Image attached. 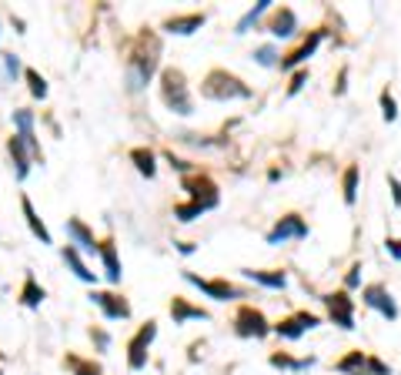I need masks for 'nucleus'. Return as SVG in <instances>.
<instances>
[{
	"instance_id": "obj_1",
	"label": "nucleus",
	"mask_w": 401,
	"mask_h": 375,
	"mask_svg": "<svg viewBox=\"0 0 401 375\" xmlns=\"http://www.w3.org/2000/svg\"><path fill=\"white\" fill-rule=\"evenodd\" d=\"M157 61H161V41L154 37L151 31H144L134 47L127 51V91H144L147 88V81L154 78V71H157Z\"/></svg>"
},
{
	"instance_id": "obj_2",
	"label": "nucleus",
	"mask_w": 401,
	"mask_h": 375,
	"mask_svg": "<svg viewBox=\"0 0 401 375\" xmlns=\"http://www.w3.org/2000/svg\"><path fill=\"white\" fill-rule=\"evenodd\" d=\"M161 101L167 104V111L174 114H194V101H191V91H187V78L184 71L177 67H164L161 74Z\"/></svg>"
},
{
	"instance_id": "obj_3",
	"label": "nucleus",
	"mask_w": 401,
	"mask_h": 375,
	"mask_svg": "<svg viewBox=\"0 0 401 375\" xmlns=\"http://www.w3.org/2000/svg\"><path fill=\"white\" fill-rule=\"evenodd\" d=\"M201 94H204L207 101H244V98H251V88L238 78V74L217 67V71H211V74L204 78Z\"/></svg>"
},
{
	"instance_id": "obj_4",
	"label": "nucleus",
	"mask_w": 401,
	"mask_h": 375,
	"mask_svg": "<svg viewBox=\"0 0 401 375\" xmlns=\"http://www.w3.org/2000/svg\"><path fill=\"white\" fill-rule=\"evenodd\" d=\"M184 191L191 195V201H194L197 208H204V211L221 205V191H217V185L207 175H184Z\"/></svg>"
},
{
	"instance_id": "obj_5",
	"label": "nucleus",
	"mask_w": 401,
	"mask_h": 375,
	"mask_svg": "<svg viewBox=\"0 0 401 375\" xmlns=\"http://www.w3.org/2000/svg\"><path fill=\"white\" fill-rule=\"evenodd\" d=\"M234 332H238L241 339H268L274 332V325H268V319L254 305H241L238 319H234Z\"/></svg>"
},
{
	"instance_id": "obj_6",
	"label": "nucleus",
	"mask_w": 401,
	"mask_h": 375,
	"mask_svg": "<svg viewBox=\"0 0 401 375\" xmlns=\"http://www.w3.org/2000/svg\"><path fill=\"white\" fill-rule=\"evenodd\" d=\"M154 339H157V322H147V325H141V329L134 332V339L127 342V365H130V372H141L144 365H147V349H151Z\"/></svg>"
},
{
	"instance_id": "obj_7",
	"label": "nucleus",
	"mask_w": 401,
	"mask_h": 375,
	"mask_svg": "<svg viewBox=\"0 0 401 375\" xmlns=\"http://www.w3.org/2000/svg\"><path fill=\"white\" fill-rule=\"evenodd\" d=\"M184 278L191 285H197L204 292L207 298H214V302H234V298H244V288L231 285V282H221V278H201L194 272H184Z\"/></svg>"
},
{
	"instance_id": "obj_8",
	"label": "nucleus",
	"mask_w": 401,
	"mask_h": 375,
	"mask_svg": "<svg viewBox=\"0 0 401 375\" xmlns=\"http://www.w3.org/2000/svg\"><path fill=\"white\" fill-rule=\"evenodd\" d=\"M325 305H328V319L335 322V325H341V329H348V332L355 329V298L348 295L345 288L325 295Z\"/></svg>"
},
{
	"instance_id": "obj_9",
	"label": "nucleus",
	"mask_w": 401,
	"mask_h": 375,
	"mask_svg": "<svg viewBox=\"0 0 401 375\" xmlns=\"http://www.w3.org/2000/svg\"><path fill=\"white\" fill-rule=\"evenodd\" d=\"M361 302L368 305V309H375L378 315H385V319H398V305H395V298H391V292L381 282H375V285H365L361 288Z\"/></svg>"
},
{
	"instance_id": "obj_10",
	"label": "nucleus",
	"mask_w": 401,
	"mask_h": 375,
	"mask_svg": "<svg viewBox=\"0 0 401 375\" xmlns=\"http://www.w3.org/2000/svg\"><path fill=\"white\" fill-rule=\"evenodd\" d=\"M291 238H308V221L301 215H284L274 221V228L268 232V245H281Z\"/></svg>"
},
{
	"instance_id": "obj_11",
	"label": "nucleus",
	"mask_w": 401,
	"mask_h": 375,
	"mask_svg": "<svg viewBox=\"0 0 401 375\" xmlns=\"http://www.w3.org/2000/svg\"><path fill=\"white\" fill-rule=\"evenodd\" d=\"M14 128H17L14 134L27 144V151H31L33 161H43V151H41V144H37V131H33V111H27V108L14 111Z\"/></svg>"
},
{
	"instance_id": "obj_12",
	"label": "nucleus",
	"mask_w": 401,
	"mask_h": 375,
	"mask_svg": "<svg viewBox=\"0 0 401 375\" xmlns=\"http://www.w3.org/2000/svg\"><path fill=\"white\" fill-rule=\"evenodd\" d=\"M321 325V319L318 315H311V312H294L291 319H284L274 325V332L281 335V339H288V342H294V339H301L304 332H311Z\"/></svg>"
},
{
	"instance_id": "obj_13",
	"label": "nucleus",
	"mask_w": 401,
	"mask_h": 375,
	"mask_svg": "<svg viewBox=\"0 0 401 375\" xmlns=\"http://www.w3.org/2000/svg\"><path fill=\"white\" fill-rule=\"evenodd\" d=\"M90 302L98 305L100 312H104V319L118 322V319H130V305L124 295H114V292H90Z\"/></svg>"
},
{
	"instance_id": "obj_14",
	"label": "nucleus",
	"mask_w": 401,
	"mask_h": 375,
	"mask_svg": "<svg viewBox=\"0 0 401 375\" xmlns=\"http://www.w3.org/2000/svg\"><path fill=\"white\" fill-rule=\"evenodd\" d=\"M67 235H71V245H74L77 252H87V255H98V248H100V242L94 238V232L87 228L80 218H67Z\"/></svg>"
},
{
	"instance_id": "obj_15",
	"label": "nucleus",
	"mask_w": 401,
	"mask_h": 375,
	"mask_svg": "<svg viewBox=\"0 0 401 375\" xmlns=\"http://www.w3.org/2000/svg\"><path fill=\"white\" fill-rule=\"evenodd\" d=\"M100 262H104V275H108L110 285H120V278H124V268H120V258H118V245L110 242V238H104L98 248Z\"/></svg>"
},
{
	"instance_id": "obj_16",
	"label": "nucleus",
	"mask_w": 401,
	"mask_h": 375,
	"mask_svg": "<svg viewBox=\"0 0 401 375\" xmlns=\"http://www.w3.org/2000/svg\"><path fill=\"white\" fill-rule=\"evenodd\" d=\"M321 41H325V31H311V37H308V41H304L298 51H291V54L281 61V71H294V67H301L304 61H308V57L318 51V44H321Z\"/></svg>"
},
{
	"instance_id": "obj_17",
	"label": "nucleus",
	"mask_w": 401,
	"mask_h": 375,
	"mask_svg": "<svg viewBox=\"0 0 401 375\" xmlns=\"http://www.w3.org/2000/svg\"><path fill=\"white\" fill-rule=\"evenodd\" d=\"M7 151H11V158H14V175H17V181H24V178L31 175V165H33V158H31V151H27V144H24L17 134H11Z\"/></svg>"
},
{
	"instance_id": "obj_18",
	"label": "nucleus",
	"mask_w": 401,
	"mask_h": 375,
	"mask_svg": "<svg viewBox=\"0 0 401 375\" xmlns=\"http://www.w3.org/2000/svg\"><path fill=\"white\" fill-rule=\"evenodd\" d=\"M204 14H177V17H167L164 21V31H171V34H181V37H187V34H194L204 27Z\"/></svg>"
},
{
	"instance_id": "obj_19",
	"label": "nucleus",
	"mask_w": 401,
	"mask_h": 375,
	"mask_svg": "<svg viewBox=\"0 0 401 375\" xmlns=\"http://www.w3.org/2000/svg\"><path fill=\"white\" fill-rule=\"evenodd\" d=\"M21 211H24V218H27V228H31L33 238L41 245H51V232H47V225H43V218L37 215V208H33V201L27 195L21 198Z\"/></svg>"
},
{
	"instance_id": "obj_20",
	"label": "nucleus",
	"mask_w": 401,
	"mask_h": 375,
	"mask_svg": "<svg viewBox=\"0 0 401 375\" xmlns=\"http://www.w3.org/2000/svg\"><path fill=\"white\" fill-rule=\"evenodd\" d=\"M335 372L338 375H368V352H361V349L348 352L345 359L335 362Z\"/></svg>"
},
{
	"instance_id": "obj_21",
	"label": "nucleus",
	"mask_w": 401,
	"mask_h": 375,
	"mask_svg": "<svg viewBox=\"0 0 401 375\" xmlns=\"http://www.w3.org/2000/svg\"><path fill=\"white\" fill-rule=\"evenodd\" d=\"M171 319H174V325H184V322H191V319L207 322V312L201 309V305H191L187 298H174L171 302Z\"/></svg>"
},
{
	"instance_id": "obj_22",
	"label": "nucleus",
	"mask_w": 401,
	"mask_h": 375,
	"mask_svg": "<svg viewBox=\"0 0 401 375\" xmlns=\"http://www.w3.org/2000/svg\"><path fill=\"white\" fill-rule=\"evenodd\" d=\"M268 31H271L274 37H291V34L298 31V17H294L291 7H281V11H274L271 24H268Z\"/></svg>"
},
{
	"instance_id": "obj_23",
	"label": "nucleus",
	"mask_w": 401,
	"mask_h": 375,
	"mask_svg": "<svg viewBox=\"0 0 401 375\" xmlns=\"http://www.w3.org/2000/svg\"><path fill=\"white\" fill-rule=\"evenodd\" d=\"M61 255H64V262L71 265V272H74L80 282H87V285H90V282H98V275H94V272L87 268V262L80 258V252H77L74 245H64V252H61Z\"/></svg>"
},
{
	"instance_id": "obj_24",
	"label": "nucleus",
	"mask_w": 401,
	"mask_h": 375,
	"mask_svg": "<svg viewBox=\"0 0 401 375\" xmlns=\"http://www.w3.org/2000/svg\"><path fill=\"white\" fill-rule=\"evenodd\" d=\"M43 298H47V292H43V288L37 285V278L27 272V275H24V288H21V305L24 309H41Z\"/></svg>"
},
{
	"instance_id": "obj_25",
	"label": "nucleus",
	"mask_w": 401,
	"mask_h": 375,
	"mask_svg": "<svg viewBox=\"0 0 401 375\" xmlns=\"http://www.w3.org/2000/svg\"><path fill=\"white\" fill-rule=\"evenodd\" d=\"M244 278H251L254 285H264V288H284L288 285V275H284V272H258V268H244Z\"/></svg>"
},
{
	"instance_id": "obj_26",
	"label": "nucleus",
	"mask_w": 401,
	"mask_h": 375,
	"mask_svg": "<svg viewBox=\"0 0 401 375\" xmlns=\"http://www.w3.org/2000/svg\"><path fill=\"white\" fill-rule=\"evenodd\" d=\"M358 178H361V168H358V165H348V168H345V175H341L345 205H355V201H358Z\"/></svg>"
},
{
	"instance_id": "obj_27",
	"label": "nucleus",
	"mask_w": 401,
	"mask_h": 375,
	"mask_svg": "<svg viewBox=\"0 0 401 375\" xmlns=\"http://www.w3.org/2000/svg\"><path fill=\"white\" fill-rule=\"evenodd\" d=\"M130 161H134V168H137L144 178L157 175V165H154V151H151V148H134V151H130Z\"/></svg>"
},
{
	"instance_id": "obj_28",
	"label": "nucleus",
	"mask_w": 401,
	"mask_h": 375,
	"mask_svg": "<svg viewBox=\"0 0 401 375\" xmlns=\"http://www.w3.org/2000/svg\"><path fill=\"white\" fill-rule=\"evenodd\" d=\"M64 365L74 375H100V365L98 362H87V359H80V355H67Z\"/></svg>"
},
{
	"instance_id": "obj_29",
	"label": "nucleus",
	"mask_w": 401,
	"mask_h": 375,
	"mask_svg": "<svg viewBox=\"0 0 401 375\" xmlns=\"http://www.w3.org/2000/svg\"><path fill=\"white\" fill-rule=\"evenodd\" d=\"M268 4H271V0H261V4H254V7H251L248 14H244V17H241L238 21V34H248L251 27H254V24L261 21V14L268 11Z\"/></svg>"
},
{
	"instance_id": "obj_30",
	"label": "nucleus",
	"mask_w": 401,
	"mask_h": 375,
	"mask_svg": "<svg viewBox=\"0 0 401 375\" xmlns=\"http://www.w3.org/2000/svg\"><path fill=\"white\" fill-rule=\"evenodd\" d=\"M24 81H27V88H31V94L33 98H47V81L41 78V74H37V71H33V67H27V71H24Z\"/></svg>"
},
{
	"instance_id": "obj_31",
	"label": "nucleus",
	"mask_w": 401,
	"mask_h": 375,
	"mask_svg": "<svg viewBox=\"0 0 401 375\" xmlns=\"http://www.w3.org/2000/svg\"><path fill=\"white\" fill-rule=\"evenodd\" d=\"M201 215H204V208H197L194 201H184V205H177V208H174V218L177 221H194V218H201Z\"/></svg>"
},
{
	"instance_id": "obj_32",
	"label": "nucleus",
	"mask_w": 401,
	"mask_h": 375,
	"mask_svg": "<svg viewBox=\"0 0 401 375\" xmlns=\"http://www.w3.org/2000/svg\"><path fill=\"white\" fill-rule=\"evenodd\" d=\"M381 114H385V121H395L398 118V104H395V94L388 88L381 91Z\"/></svg>"
},
{
	"instance_id": "obj_33",
	"label": "nucleus",
	"mask_w": 401,
	"mask_h": 375,
	"mask_svg": "<svg viewBox=\"0 0 401 375\" xmlns=\"http://www.w3.org/2000/svg\"><path fill=\"white\" fill-rule=\"evenodd\" d=\"M268 362H271L274 369H294V372H298V359H291L288 352H271V359H268Z\"/></svg>"
},
{
	"instance_id": "obj_34",
	"label": "nucleus",
	"mask_w": 401,
	"mask_h": 375,
	"mask_svg": "<svg viewBox=\"0 0 401 375\" xmlns=\"http://www.w3.org/2000/svg\"><path fill=\"white\" fill-rule=\"evenodd\" d=\"M304 84H308V71L301 67V71H294V74H291V84H288V98H294V94H298Z\"/></svg>"
},
{
	"instance_id": "obj_35",
	"label": "nucleus",
	"mask_w": 401,
	"mask_h": 375,
	"mask_svg": "<svg viewBox=\"0 0 401 375\" xmlns=\"http://www.w3.org/2000/svg\"><path fill=\"white\" fill-rule=\"evenodd\" d=\"M368 375H391V369L381 362L378 355H368Z\"/></svg>"
},
{
	"instance_id": "obj_36",
	"label": "nucleus",
	"mask_w": 401,
	"mask_h": 375,
	"mask_svg": "<svg viewBox=\"0 0 401 375\" xmlns=\"http://www.w3.org/2000/svg\"><path fill=\"white\" fill-rule=\"evenodd\" d=\"M254 57H258L261 67H274V64H278V61H274V57H278V54H274V47H261Z\"/></svg>"
},
{
	"instance_id": "obj_37",
	"label": "nucleus",
	"mask_w": 401,
	"mask_h": 375,
	"mask_svg": "<svg viewBox=\"0 0 401 375\" xmlns=\"http://www.w3.org/2000/svg\"><path fill=\"white\" fill-rule=\"evenodd\" d=\"M358 285H361V265H351V272L345 278V292H351V288H358Z\"/></svg>"
},
{
	"instance_id": "obj_38",
	"label": "nucleus",
	"mask_w": 401,
	"mask_h": 375,
	"mask_svg": "<svg viewBox=\"0 0 401 375\" xmlns=\"http://www.w3.org/2000/svg\"><path fill=\"white\" fill-rule=\"evenodd\" d=\"M4 67H7V74H11V78H17V74H21V57L4 54Z\"/></svg>"
},
{
	"instance_id": "obj_39",
	"label": "nucleus",
	"mask_w": 401,
	"mask_h": 375,
	"mask_svg": "<svg viewBox=\"0 0 401 375\" xmlns=\"http://www.w3.org/2000/svg\"><path fill=\"white\" fill-rule=\"evenodd\" d=\"M385 252H388L395 262H401V238H385Z\"/></svg>"
},
{
	"instance_id": "obj_40",
	"label": "nucleus",
	"mask_w": 401,
	"mask_h": 375,
	"mask_svg": "<svg viewBox=\"0 0 401 375\" xmlns=\"http://www.w3.org/2000/svg\"><path fill=\"white\" fill-rule=\"evenodd\" d=\"M167 161H171V165L177 168L181 175H191V161H184V158H177V155H174V151H167Z\"/></svg>"
},
{
	"instance_id": "obj_41",
	"label": "nucleus",
	"mask_w": 401,
	"mask_h": 375,
	"mask_svg": "<svg viewBox=\"0 0 401 375\" xmlns=\"http://www.w3.org/2000/svg\"><path fill=\"white\" fill-rule=\"evenodd\" d=\"M388 188H391V201L401 208V181L395 175H388Z\"/></svg>"
},
{
	"instance_id": "obj_42",
	"label": "nucleus",
	"mask_w": 401,
	"mask_h": 375,
	"mask_svg": "<svg viewBox=\"0 0 401 375\" xmlns=\"http://www.w3.org/2000/svg\"><path fill=\"white\" fill-rule=\"evenodd\" d=\"M90 339H98V345H100V349H108V342H110V339H108V335H104V332H94V329H90Z\"/></svg>"
},
{
	"instance_id": "obj_43",
	"label": "nucleus",
	"mask_w": 401,
	"mask_h": 375,
	"mask_svg": "<svg viewBox=\"0 0 401 375\" xmlns=\"http://www.w3.org/2000/svg\"><path fill=\"white\" fill-rule=\"evenodd\" d=\"M177 252H181V255H191V252H194V245H191V242H177Z\"/></svg>"
},
{
	"instance_id": "obj_44",
	"label": "nucleus",
	"mask_w": 401,
	"mask_h": 375,
	"mask_svg": "<svg viewBox=\"0 0 401 375\" xmlns=\"http://www.w3.org/2000/svg\"><path fill=\"white\" fill-rule=\"evenodd\" d=\"M0 375H4V369H0Z\"/></svg>"
}]
</instances>
